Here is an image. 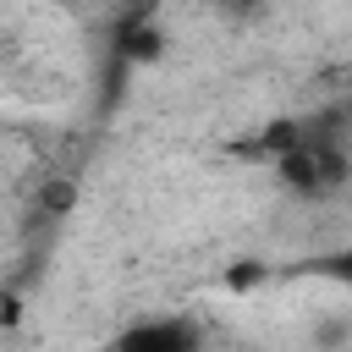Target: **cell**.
<instances>
[{"instance_id": "obj_1", "label": "cell", "mask_w": 352, "mask_h": 352, "mask_svg": "<svg viewBox=\"0 0 352 352\" xmlns=\"http://www.w3.org/2000/svg\"><path fill=\"white\" fill-rule=\"evenodd\" d=\"M275 170L297 198H324V192H336L346 182V143H341V132L302 126V132H292L280 143V165Z\"/></svg>"}, {"instance_id": "obj_2", "label": "cell", "mask_w": 352, "mask_h": 352, "mask_svg": "<svg viewBox=\"0 0 352 352\" xmlns=\"http://www.w3.org/2000/svg\"><path fill=\"white\" fill-rule=\"evenodd\" d=\"M104 352H204V324L192 314H148L104 341Z\"/></svg>"}, {"instance_id": "obj_3", "label": "cell", "mask_w": 352, "mask_h": 352, "mask_svg": "<svg viewBox=\"0 0 352 352\" xmlns=\"http://www.w3.org/2000/svg\"><path fill=\"white\" fill-rule=\"evenodd\" d=\"M160 44H165V38L154 33V22H148L143 11L116 22V55H121L126 66H138V60H154V55H160Z\"/></svg>"}, {"instance_id": "obj_4", "label": "cell", "mask_w": 352, "mask_h": 352, "mask_svg": "<svg viewBox=\"0 0 352 352\" xmlns=\"http://www.w3.org/2000/svg\"><path fill=\"white\" fill-rule=\"evenodd\" d=\"M16 319H22V302H16L11 292H0V330H11Z\"/></svg>"}]
</instances>
